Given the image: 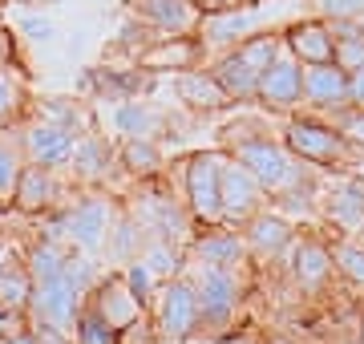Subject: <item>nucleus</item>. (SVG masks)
<instances>
[{
	"mask_svg": "<svg viewBox=\"0 0 364 344\" xmlns=\"http://www.w3.org/2000/svg\"><path fill=\"white\" fill-rule=\"evenodd\" d=\"M328 272V255L320 252V247H304V252H299V279H320Z\"/></svg>",
	"mask_w": 364,
	"mask_h": 344,
	"instance_id": "c756f323",
	"label": "nucleus"
},
{
	"mask_svg": "<svg viewBox=\"0 0 364 344\" xmlns=\"http://www.w3.org/2000/svg\"><path fill=\"white\" fill-rule=\"evenodd\" d=\"M186 186H191V207L203 219H219L223 215V162L215 154H198L191 162Z\"/></svg>",
	"mask_w": 364,
	"mask_h": 344,
	"instance_id": "f257e3e1",
	"label": "nucleus"
},
{
	"mask_svg": "<svg viewBox=\"0 0 364 344\" xmlns=\"http://www.w3.org/2000/svg\"><path fill=\"white\" fill-rule=\"evenodd\" d=\"M105 162H109V146H105L102 138H85L81 146H73V166H77V174H85V178L102 174Z\"/></svg>",
	"mask_w": 364,
	"mask_h": 344,
	"instance_id": "412c9836",
	"label": "nucleus"
},
{
	"mask_svg": "<svg viewBox=\"0 0 364 344\" xmlns=\"http://www.w3.org/2000/svg\"><path fill=\"white\" fill-rule=\"evenodd\" d=\"M287 142H291V150H296V154H304V158H320V162L340 158V150H344V142H340L332 130H324V126H308V122L291 126Z\"/></svg>",
	"mask_w": 364,
	"mask_h": 344,
	"instance_id": "9d476101",
	"label": "nucleus"
},
{
	"mask_svg": "<svg viewBox=\"0 0 364 344\" xmlns=\"http://www.w3.org/2000/svg\"><path fill=\"white\" fill-rule=\"evenodd\" d=\"M16 178H21V166H16V158L0 146V203H9L13 199V190H16Z\"/></svg>",
	"mask_w": 364,
	"mask_h": 344,
	"instance_id": "cd10ccee",
	"label": "nucleus"
},
{
	"mask_svg": "<svg viewBox=\"0 0 364 344\" xmlns=\"http://www.w3.org/2000/svg\"><path fill=\"white\" fill-rule=\"evenodd\" d=\"M138 308H142V300L130 291V284H122V279H109L102 288V300H97V312H102L109 324H114L117 332L126 328L134 316H138Z\"/></svg>",
	"mask_w": 364,
	"mask_h": 344,
	"instance_id": "f8f14e48",
	"label": "nucleus"
},
{
	"mask_svg": "<svg viewBox=\"0 0 364 344\" xmlns=\"http://www.w3.org/2000/svg\"><path fill=\"white\" fill-rule=\"evenodd\" d=\"M247 25H251V16H223V21L210 25V41H231L235 33H243Z\"/></svg>",
	"mask_w": 364,
	"mask_h": 344,
	"instance_id": "2f4dec72",
	"label": "nucleus"
},
{
	"mask_svg": "<svg viewBox=\"0 0 364 344\" xmlns=\"http://www.w3.org/2000/svg\"><path fill=\"white\" fill-rule=\"evenodd\" d=\"M146 267H150V272H170V267H174V255H166V247H158Z\"/></svg>",
	"mask_w": 364,
	"mask_h": 344,
	"instance_id": "c9c22d12",
	"label": "nucleus"
},
{
	"mask_svg": "<svg viewBox=\"0 0 364 344\" xmlns=\"http://www.w3.org/2000/svg\"><path fill=\"white\" fill-rule=\"evenodd\" d=\"M65 227H69V235L77 239L81 247H97L102 235H105V227H109V203H102V199L77 203V207L69 211Z\"/></svg>",
	"mask_w": 364,
	"mask_h": 344,
	"instance_id": "0eeeda50",
	"label": "nucleus"
},
{
	"mask_svg": "<svg viewBox=\"0 0 364 344\" xmlns=\"http://www.w3.org/2000/svg\"><path fill=\"white\" fill-rule=\"evenodd\" d=\"M287 239H291V231H287L279 219H259V223H255V243H259L263 252H275V247H284Z\"/></svg>",
	"mask_w": 364,
	"mask_h": 344,
	"instance_id": "a878e982",
	"label": "nucleus"
},
{
	"mask_svg": "<svg viewBox=\"0 0 364 344\" xmlns=\"http://www.w3.org/2000/svg\"><path fill=\"white\" fill-rule=\"evenodd\" d=\"M259 69L251 65L243 53H235V57H227L223 61V69H219V85L227 93H235V97H251V93H259Z\"/></svg>",
	"mask_w": 364,
	"mask_h": 344,
	"instance_id": "2eb2a0df",
	"label": "nucleus"
},
{
	"mask_svg": "<svg viewBox=\"0 0 364 344\" xmlns=\"http://www.w3.org/2000/svg\"><path fill=\"white\" fill-rule=\"evenodd\" d=\"M198 255H203L210 267H227V264L239 259V239L235 235H207L198 243Z\"/></svg>",
	"mask_w": 364,
	"mask_h": 344,
	"instance_id": "5701e85b",
	"label": "nucleus"
},
{
	"mask_svg": "<svg viewBox=\"0 0 364 344\" xmlns=\"http://www.w3.org/2000/svg\"><path fill=\"white\" fill-rule=\"evenodd\" d=\"M4 259H9V255H4V247H0V272H4Z\"/></svg>",
	"mask_w": 364,
	"mask_h": 344,
	"instance_id": "ea45409f",
	"label": "nucleus"
},
{
	"mask_svg": "<svg viewBox=\"0 0 364 344\" xmlns=\"http://www.w3.org/2000/svg\"><path fill=\"white\" fill-rule=\"evenodd\" d=\"M178 93L191 102V106H203V109H215V106H223V102L231 97L215 77H198V73H186V77L178 81Z\"/></svg>",
	"mask_w": 364,
	"mask_h": 344,
	"instance_id": "f3484780",
	"label": "nucleus"
},
{
	"mask_svg": "<svg viewBox=\"0 0 364 344\" xmlns=\"http://www.w3.org/2000/svg\"><path fill=\"white\" fill-rule=\"evenodd\" d=\"M77 344H117V328L93 308L77 320Z\"/></svg>",
	"mask_w": 364,
	"mask_h": 344,
	"instance_id": "4be33fe9",
	"label": "nucleus"
},
{
	"mask_svg": "<svg viewBox=\"0 0 364 344\" xmlns=\"http://www.w3.org/2000/svg\"><path fill=\"white\" fill-rule=\"evenodd\" d=\"M291 49H296L304 61H312V65H324V61L336 57V45L328 37V28H320V25H299L296 33H291Z\"/></svg>",
	"mask_w": 364,
	"mask_h": 344,
	"instance_id": "dca6fc26",
	"label": "nucleus"
},
{
	"mask_svg": "<svg viewBox=\"0 0 364 344\" xmlns=\"http://www.w3.org/2000/svg\"><path fill=\"white\" fill-rule=\"evenodd\" d=\"M126 284H130V291L138 300H146V296H150V284H154V272L146 264H134L130 272H126Z\"/></svg>",
	"mask_w": 364,
	"mask_h": 344,
	"instance_id": "7c9ffc66",
	"label": "nucleus"
},
{
	"mask_svg": "<svg viewBox=\"0 0 364 344\" xmlns=\"http://www.w3.org/2000/svg\"><path fill=\"white\" fill-rule=\"evenodd\" d=\"M299 90H304V73H299V65H291V61H275V65L263 69L259 93L272 102V106H291V102H299Z\"/></svg>",
	"mask_w": 364,
	"mask_h": 344,
	"instance_id": "1a4fd4ad",
	"label": "nucleus"
},
{
	"mask_svg": "<svg viewBox=\"0 0 364 344\" xmlns=\"http://www.w3.org/2000/svg\"><path fill=\"white\" fill-rule=\"evenodd\" d=\"M198 308L210 320H227L235 308V279L227 267H207V276L198 279Z\"/></svg>",
	"mask_w": 364,
	"mask_h": 344,
	"instance_id": "39448f33",
	"label": "nucleus"
},
{
	"mask_svg": "<svg viewBox=\"0 0 364 344\" xmlns=\"http://www.w3.org/2000/svg\"><path fill=\"white\" fill-rule=\"evenodd\" d=\"M9 57H13V45H9V37L0 33V65H9Z\"/></svg>",
	"mask_w": 364,
	"mask_h": 344,
	"instance_id": "4c0bfd02",
	"label": "nucleus"
},
{
	"mask_svg": "<svg viewBox=\"0 0 364 344\" xmlns=\"http://www.w3.org/2000/svg\"><path fill=\"white\" fill-rule=\"evenodd\" d=\"M33 304H37L41 320H45L49 328H61V324H69V320H73L77 291L69 288L65 276H61V279H49V284H37V288H33Z\"/></svg>",
	"mask_w": 364,
	"mask_h": 344,
	"instance_id": "20e7f679",
	"label": "nucleus"
},
{
	"mask_svg": "<svg viewBox=\"0 0 364 344\" xmlns=\"http://www.w3.org/2000/svg\"><path fill=\"white\" fill-rule=\"evenodd\" d=\"M203 308H198V291L186 288V284H170L166 296H162V312H158V324L170 340H182L191 336V328L198 324Z\"/></svg>",
	"mask_w": 364,
	"mask_h": 344,
	"instance_id": "f03ea898",
	"label": "nucleus"
},
{
	"mask_svg": "<svg viewBox=\"0 0 364 344\" xmlns=\"http://www.w3.org/2000/svg\"><path fill=\"white\" fill-rule=\"evenodd\" d=\"M328 16H356L364 13V0H320Z\"/></svg>",
	"mask_w": 364,
	"mask_h": 344,
	"instance_id": "72a5a7b5",
	"label": "nucleus"
},
{
	"mask_svg": "<svg viewBox=\"0 0 364 344\" xmlns=\"http://www.w3.org/2000/svg\"><path fill=\"white\" fill-rule=\"evenodd\" d=\"M340 69H364V37L360 33H348V41L336 49Z\"/></svg>",
	"mask_w": 364,
	"mask_h": 344,
	"instance_id": "c85d7f7f",
	"label": "nucleus"
},
{
	"mask_svg": "<svg viewBox=\"0 0 364 344\" xmlns=\"http://www.w3.org/2000/svg\"><path fill=\"white\" fill-rule=\"evenodd\" d=\"M33 344H57V340H53V336H37Z\"/></svg>",
	"mask_w": 364,
	"mask_h": 344,
	"instance_id": "58836bf2",
	"label": "nucleus"
},
{
	"mask_svg": "<svg viewBox=\"0 0 364 344\" xmlns=\"http://www.w3.org/2000/svg\"><path fill=\"white\" fill-rule=\"evenodd\" d=\"M21 102H25V85H21V77H16L9 65H0V122L13 118L16 109H21Z\"/></svg>",
	"mask_w": 364,
	"mask_h": 344,
	"instance_id": "b1692460",
	"label": "nucleus"
},
{
	"mask_svg": "<svg viewBox=\"0 0 364 344\" xmlns=\"http://www.w3.org/2000/svg\"><path fill=\"white\" fill-rule=\"evenodd\" d=\"M126 162H130V171H154L158 166V150L150 142H146V138H138V142H130L126 146Z\"/></svg>",
	"mask_w": 364,
	"mask_h": 344,
	"instance_id": "bb28decb",
	"label": "nucleus"
},
{
	"mask_svg": "<svg viewBox=\"0 0 364 344\" xmlns=\"http://www.w3.org/2000/svg\"><path fill=\"white\" fill-rule=\"evenodd\" d=\"M21 28H25L33 41H49L53 37V25L45 21V16H25V25H21Z\"/></svg>",
	"mask_w": 364,
	"mask_h": 344,
	"instance_id": "f704fd0d",
	"label": "nucleus"
},
{
	"mask_svg": "<svg viewBox=\"0 0 364 344\" xmlns=\"http://www.w3.org/2000/svg\"><path fill=\"white\" fill-rule=\"evenodd\" d=\"M332 219L336 223H344V227H360L364 223V183H344L332 195Z\"/></svg>",
	"mask_w": 364,
	"mask_h": 344,
	"instance_id": "a211bd4d",
	"label": "nucleus"
},
{
	"mask_svg": "<svg viewBox=\"0 0 364 344\" xmlns=\"http://www.w3.org/2000/svg\"><path fill=\"white\" fill-rule=\"evenodd\" d=\"M352 97L364 102V69H356V77H352Z\"/></svg>",
	"mask_w": 364,
	"mask_h": 344,
	"instance_id": "e433bc0d",
	"label": "nucleus"
},
{
	"mask_svg": "<svg viewBox=\"0 0 364 344\" xmlns=\"http://www.w3.org/2000/svg\"><path fill=\"white\" fill-rule=\"evenodd\" d=\"M114 126L122 134H130V138H146V134L154 130V114L142 106V102H122L114 109Z\"/></svg>",
	"mask_w": 364,
	"mask_h": 344,
	"instance_id": "6ab92c4d",
	"label": "nucleus"
},
{
	"mask_svg": "<svg viewBox=\"0 0 364 344\" xmlns=\"http://www.w3.org/2000/svg\"><path fill=\"white\" fill-rule=\"evenodd\" d=\"M195 57V45L191 41H174V45H162L154 53L146 57V65H186Z\"/></svg>",
	"mask_w": 364,
	"mask_h": 344,
	"instance_id": "393cba45",
	"label": "nucleus"
},
{
	"mask_svg": "<svg viewBox=\"0 0 364 344\" xmlns=\"http://www.w3.org/2000/svg\"><path fill=\"white\" fill-rule=\"evenodd\" d=\"M73 146H77V134L61 126V122H41L28 130V158L37 166H61V162L73 158Z\"/></svg>",
	"mask_w": 364,
	"mask_h": 344,
	"instance_id": "7ed1b4c3",
	"label": "nucleus"
},
{
	"mask_svg": "<svg viewBox=\"0 0 364 344\" xmlns=\"http://www.w3.org/2000/svg\"><path fill=\"white\" fill-rule=\"evenodd\" d=\"M61 272H65V255L57 252L53 243L37 247V252H33V259H28V279H33V284H49V279H61Z\"/></svg>",
	"mask_w": 364,
	"mask_h": 344,
	"instance_id": "aec40b11",
	"label": "nucleus"
},
{
	"mask_svg": "<svg viewBox=\"0 0 364 344\" xmlns=\"http://www.w3.org/2000/svg\"><path fill=\"white\" fill-rule=\"evenodd\" d=\"M255 207V174L239 162V166H227L223 171V211L227 215H247Z\"/></svg>",
	"mask_w": 364,
	"mask_h": 344,
	"instance_id": "9b49d317",
	"label": "nucleus"
},
{
	"mask_svg": "<svg viewBox=\"0 0 364 344\" xmlns=\"http://www.w3.org/2000/svg\"><path fill=\"white\" fill-rule=\"evenodd\" d=\"M304 93L312 97L316 106H340L344 97H352V81L344 77V69L324 61V65H312V73L304 77Z\"/></svg>",
	"mask_w": 364,
	"mask_h": 344,
	"instance_id": "423d86ee",
	"label": "nucleus"
},
{
	"mask_svg": "<svg viewBox=\"0 0 364 344\" xmlns=\"http://www.w3.org/2000/svg\"><path fill=\"white\" fill-rule=\"evenodd\" d=\"M239 162H243V166L255 174V183H263V186H284L287 183V158L267 142L243 146V150H239Z\"/></svg>",
	"mask_w": 364,
	"mask_h": 344,
	"instance_id": "6e6552de",
	"label": "nucleus"
},
{
	"mask_svg": "<svg viewBox=\"0 0 364 344\" xmlns=\"http://www.w3.org/2000/svg\"><path fill=\"white\" fill-rule=\"evenodd\" d=\"M13 199L21 203L25 211H41V207H49V203H53V178H49V166H28V171H21Z\"/></svg>",
	"mask_w": 364,
	"mask_h": 344,
	"instance_id": "4468645a",
	"label": "nucleus"
},
{
	"mask_svg": "<svg viewBox=\"0 0 364 344\" xmlns=\"http://www.w3.org/2000/svg\"><path fill=\"white\" fill-rule=\"evenodd\" d=\"M340 267H344L352 279H364V252L360 247H344V252H340Z\"/></svg>",
	"mask_w": 364,
	"mask_h": 344,
	"instance_id": "473e14b6",
	"label": "nucleus"
},
{
	"mask_svg": "<svg viewBox=\"0 0 364 344\" xmlns=\"http://www.w3.org/2000/svg\"><path fill=\"white\" fill-rule=\"evenodd\" d=\"M134 13L146 16L150 25L158 28H186L191 21H195V9H191V0H130Z\"/></svg>",
	"mask_w": 364,
	"mask_h": 344,
	"instance_id": "ddd939ff",
	"label": "nucleus"
}]
</instances>
